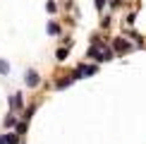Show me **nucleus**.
Instances as JSON below:
<instances>
[{"instance_id":"nucleus-5","label":"nucleus","mask_w":146,"mask_h":144,"mask_svg":"<svg viewBox=\"0 0 146 144\" xmlns=\"http://www.w3.org/2000/svg\"><path fill=\"white\" fill-rule=\"evenodd\" d=\"M12 108H15V111H17V108H22V94L12 96Z\"/></svg>"},{"instance_id":"nucleus-1","label":"nucleus","mask_w":146,"mask_h":144,"mask_svg":"<svg viewBox=\"0 0 146 144\" xmlns=\"http://www.w3.org/2000/svg\"><path fill=\"white\" fill-rule=\"evenodd\" d=\"M98 72V65H82L79 70H74V75H72V79H82V77H91Z\"/></svg>"},{"instance_id":"nucleus-6","label":"nucleus","mask_w":146,"mask_h":144,"mask_svg":"<svg viewBox=\"0 0 146 144\" xmlns=\"http://www.w3.org/2000/svg\"><path fill=\"white\" fill-rule=\"evenodd\" d=\"M10 72V65H7V60H3L0 58V75H7Z\"/></svg>"},{"instance_id":"nucleus-8","label":"nucleus","mask_w":146,"mask_h":144,"mask_svg":"<svg viewBox=\"0 0 146 144\" xmlns=\"http://www.w3.org/2000/svg\"><path fill=\"white\" fill-rule=\"evenodd\" d=\"M67 48H60V51H58V60H65V58H67Z\"/></svg>"},{"instance_id":"nucleus-11","label":"nucleus","mask_w":146,"mask_h":144,"mask_svg":"<svg viewBox=\"0 0 146 144\" xmlns=\"http://www.w3.org/2000/svg\"><path fill=\"white\" fill-rule=\"evenodd\" d=\"M108 0H96V10H103V5H106Z\"/></svg>"},{"instance_id":"nucleus-12","label":"nucleus","mask_w":146,"mask_h":144,"mask_svg":"<svg viewBox=\"0 0 146 144\" xmlns=\"http://www.w3.org/2000/svg\"><path fill=\"white\" fill-rule=\"evenodd\" d=\"M5 125H7V127H10V125H15V118L7 115V118H5Z\"/></svg>"},{"instance_id":"nucleus-2","label":"nucleus","mask_w":146,"mask_h":144,"mask_svg":"<svg viewBox=\"0 0 146 144\" xmlns=\"http://www.w3.org/2000/svg\"><path fill=\"white\" fill-rule=\"evenodd\" d=\"M113 51L115 53H129V51H134V48H132V43L127 39H115L113 41Z\"/></svg>"},{"instance_id":"nucleus-7","label":"nucleus","mask_w":146,"mask_h":144,"mask_svg":"<svg viewBox=\"0 0 146 144\" xmlns=\"http://www.w3.org/2000/svg\"><path fill=\"white\" fill-rule=\"evenodd\" d=\"M48 31H50L53 36H55V34H60V27H58L55 22H50V24H48Z\"/></svg>"},{"instance_id":"nucleus-10","label":"nucleus","mask_w":146,"mask_h":144,"mask_svg":"<svg viewBox=\"0 0 146 144\" xmlns=\"http://www.w3.org/2000/svg\"><path fill=\"white\" fill-rule=\"evenodd\" d=\"M70 82H72V79H65V82H58V89H65V87H70Z\"/></svg>"},{"instance_id":"nucleus-3","label":"nucleus","mask_w":146,"mask_h":144,"mask_svg":"<svg viewBox=\"0 0 146 144\" xmlns=\"http://www.w3.org/2000/svg\"><path fill=\"white\" fill-rule=\"evenodd\" d=\"M24 79H27V84H29V87H38V75H36V72L34 70H27V75H24Z\"/></svg>"},{"instance_id":"nucleus-4","label":"nucleus","mask_w":146,"mask_h":144,"mask_svg":"<svg viewBox=\"0 0 146 144\" xmlns=\"http://www.w3.org/2000/svg\"><path fill=\"white\" fill-rule=\"evenodd\" d=\"M17 142H19L17 135H3L0 137V144H17Z\"/></svg>"},{"instance_id":"nucleus-9","label":"nucleus","mask_w":146,"mask_h":144,"mask_svg":"<svg viewBox=\"0 0 146 144\" xmlns=\"http://www.w3.org/2000/svg\"><path fill=\"white\" fill-rule=\"evenodd\" d=\"M24 130H27V120H22V123H17V132H19V135H22Z\"/></svg>"}]
</instances>
